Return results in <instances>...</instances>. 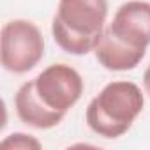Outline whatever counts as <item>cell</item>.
Listing matches in <instances>:
<instances>
[{
  "label": "cell",
  "mask_w": 150,
  "mask_h": 150,
  "mask_svg": "<svg viewBox=\"0 0 150 150\" xmlns=\"http://www.w3.org/2000/svg\"><path fill=\"white\" fill-rule=\"evenodd\" d=\"M83 78L67 64H51L23 83L14 97L18 118L34 129L58 125L67 111L81 99Z\"/></svg>",
  "instance_id": "cell-1"
},
{
  "label": "cell",
  "mask_w": 150,
  "mask_h": 150,
  "mask_svg": "<svg viewBox=\"0 0 150 150\" xmlns=\"http://www.w3.org/2000/svg\"><path fill=\"white\" fill-rule=\"evenodd\" d=\"M108 0H58L51 21L55 42L69 55L94 51L103 37Z\"/></svg>",
  "instance_id": "cell-2"
},
{
  "label": "cell",
  "mask_w": 150,
  "mask_h": 150,
  "mask_svg": "<svg viewBox=\"0 0 150 150\" xmlns=\"http://www.w3.org/2000/svg\"><path fill=\"white\" fill-rule=\"evenodd\" d=\"M145 106L141 88L132 81L108 83L87 108V125L99 136L115 139L125 134Z\"/></svg>",
  "instance_id": "cell-3"
},
{
  "label": "cell",
  "mask_w": 150,
  "mask_h": 150,
  "mask_svg": "<svg viewBox=\"0 0 150 150\" xmlns=\"http://www.w3.org/2000/svg\"><path fill=\"white\" fill-rule=\"evenodd\" d=\"M0 60L6 71L23 74L32 71L44 57V37L28 20H11L2 27Z\"/></svg>",
  "instance_id": "cell-4"
},
{
  "label": "cell",
  "mask_w": 150,
  "mask_h": 150,
  "mask_svg": "<svg viewBox=\"0 0 150 150\" xmlns=\"http://www.w3.org/2000/svg\"><path fill=\"white\" fill-rule=\"evenodd\" d=\"M106 28L118 42L134 51L146 53L150 44V4L143 0L122 4Z\"/></svg>",
  "instance_id": "cell-5"
},
{
  "label": "cell",
  "mask_w": 150,
  "mask_h": 150,
  "mask_svg": "<svg viewBox=\"0 0 150 150\" xmlns=\"http://www.w3.org/2000/svg\"><path fill=\"white\" fill-rule=\"evenodd\" d=\"M97 62L108 69V71H131L134 69L145 57V53L141 51H134L131 48H127L125 44L118 42L108 28H104L103 37L97 44V48L94 50Z\"/></svg>",
  "instance_id": "cell-6"
},
{
  "label": "cell",
  "mask_w": 150,
  "mask_h": 150,
  "mask_svg": "<svg viewBox=\"0 0 150 150\" xmlns=\"http://www.w3.org/2000/svg\"><path fill=\"white\" fill-rule=\"evenodd\" d=\"M0 146L2 148H14V150H30V148H41V141L30 134L14 132V134H9L7 138H4Z\"/></svg>",
  "instance_id": "cell-7"
},
{
  "label": "cell",
  "mask_w": 150,
  "mask_h": 150,
  "mask_svg": "<svg viewBox=\"0 0 150 150\" xmlns=\"http://www.w3.org/2000/svg\"><path fill=\"white\" fill-rule=\"evenodd\" d=\"M143 87H145V92L150 97V64H148V67H146V71L143 74Z\"/></svg>",
  "instance_id": "cell-8"
}]
</instances>
